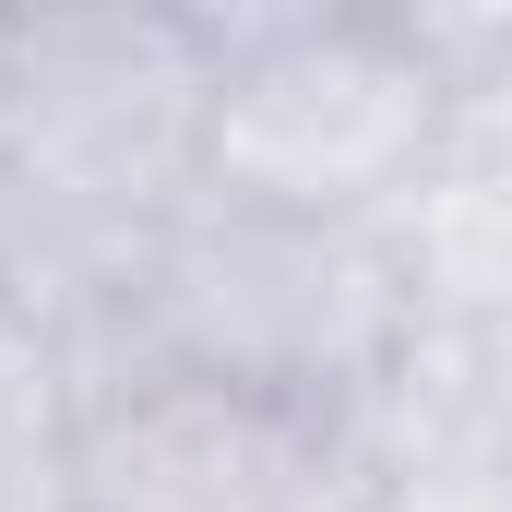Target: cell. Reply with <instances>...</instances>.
Here are the masks:
<instances>
[{
  "label": "cell",
  "instance_id": "cell-2",
  "mask_svg": "<svg viewBox=\"0 0 512 512\" xmlns=\"http://www.w3.org/2000/svg\"><path fill=\"white\" fill-rule=\"evenodd\" d=\"M72 334L96 358V393L131 370H179V382L346 417L405 346V274L382 227H286V215L203 191L143 251V274Z\"/></svg>",
  "mask_w": 512,
  "mask_h": 512
},
{
  "label": "cell",
  "instance_id": "cell-7",
  "mask_svg": "<svg viewBox=\"0 0 512 512\" xmlns=\"http://www.w3.org/2000/svg\"><path fill=\"white\" fill-rule=\"evenodd\" d=\"M0 298H12V203H0Z\"/></svg>",
  "mask_w": 512,
  "mask_h": 512
},
{
  "label": "cell",
  "instance_id": "cell-5",
  "mask_svg": "<svg viewBox=\"0 0 512 512\" xmlns=\"http://www.w3.org/2000/svg\"><path fill=\"white\" fill-rule=\"evenodd\" d=\"M84 417H96L84 334L36 298H0V512H72Z\"/></svg>",
  "mask_w": 512,
  "mask_h": 512
},
{
  "label": "cell",
  "instance_id": "cell-4",
  "mask_svg": "<svg viewBox=\"0 0 512 512\" xmlns=\"http://www.w3.org/2000/svg\"><path fill=\"white\" fill-rule=\"evenodd\" d=\"M72 512H370V465L322 405L131 370L84 417Z\"/></svg>",
  "mask_w": 512,
  "mask_h": 512
},
{
  "label": "cell",
  "instance_id": "cell-3",
  "mask_svg": "<svg viewBox=\"0 0 512 512\" xmlns=\"http://www.w3.org/2000/svg\"><path fill=\"white\" fill-rule=\"evenodd\" d=\"M441 108L429 12H215L203 191L286 227H393Z\"/></svg>",
  "mask_w": 512,
  "mask_h": 512
},
{
  "label": "cell",
  "instance_id": "cell-6",
  "mask_svg": "<svg viewBox=\"0 0 512 512\" xmlns=\"http://www.w3.org/2000/svg\"><path fill=\"white\" fill-rule=\"evenodd\" d=\"M370 512H512V477H405L370 489Z\"/></svg>",
  "mask_w": 512,
  "mask_h": 512
},
{
  "label": "cell",
  "instance_id": "cell-1",
  "mask_svg": "<svg viewBox=\"0 0 512 512\" xmlns=\"http://www.w3.org/2000/svg\"><path fill=\"white\" fill-rule=\"evenodd\" d=\"M203 120H215L203 0L12 12V48H0L12 298L96 322L143 274V251L203 203Z\"/></svg>",
  "mask_w": 512,
  "mask_h": 512
}]
</instances>
